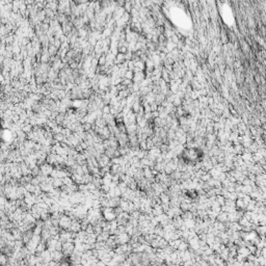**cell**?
Returning <instances> with one entry per match:
<instances>
[{"label":"cell","mask_w":266,"mask_h":266,"mask_svg":"<svg viewBox=\"0 0 266 266\" xmlns=\"http://www.w3.org/2000/svg\"><path fill=\"white\" fill-rule=\"evenodd\" d=\"M109 151H112V152H115L116 150H117V148H114V149H108ZM106 155L108 156V157H113V154L111 153V152H108V151H106Z\"/></svg>","instance_id":"6da1fadb"}]
</instances>
